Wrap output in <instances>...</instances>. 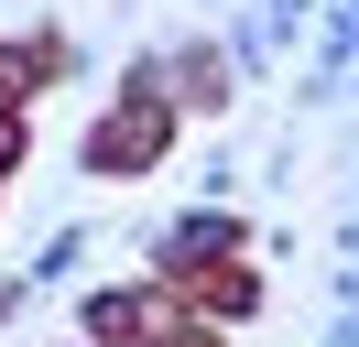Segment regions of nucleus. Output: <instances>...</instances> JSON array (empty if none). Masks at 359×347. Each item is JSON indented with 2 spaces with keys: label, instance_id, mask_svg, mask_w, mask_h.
Instances as JSON below:
<instances>
[{
  "label": "nucleus",
  "instance_id": "1",
  "mask_svg": "<svg viewBox=\"0 0 359 347\" xmlns=\"http://www.w3.org/2000/svg\"><path fill=\"white\" fill-rule=\"evenodd\" d=\"M0 152H11V120H0Z\"/></svg>",
  "mask_w": 359,
  "mask_h": 347
}]
</instances>
